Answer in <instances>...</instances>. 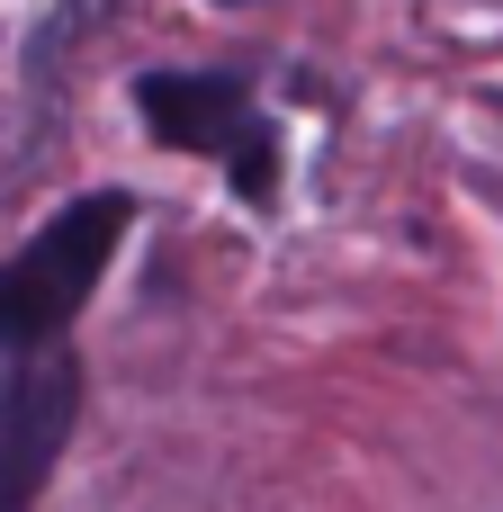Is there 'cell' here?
<instances>
[{"label": "cell", "mask_w": 503, "mask_h": 512, "mask_svg": "<svg viewBox=\"0 0 503 512\" xmlns=\"http://www.w3.org/2000/svg\"><path fill=\"white\" fill-rule=\"evenodd\" d=\"M135 225V198L126 189H90L72 207H54L18 261H0V351H54L72 333V315L90 306V288L108 279L117 243Z\"/></svg>", "instance_id": "1"}, {"label": "cell", "mask_w": 503, "mask_h": 512, "mask_svg": "<svg viewBox=\"0 0 503 512\" xmlns=\"http://www.w3.org/2000/svg\"><path fill=\"white\" fill-rule=\"evenodd\" d=\"M72 423H81V360L72 351H27L0 387V512H36Z\"/></svg>", "instance_id": "2"}, {"label": "cell", "mask_w": 503, "mask_h": 512, "mask_svg": "<svg viewBox=\"0 0 503 512\" xmlns=\"http://www.w3.org/2000/svg\"><path fill=\"white\" fill-rule=\"evenodd\" d=\"M135 108H144V126L171 153H234L261 126L252 81H234V72H144L135 81Z\"/></svg>", "instance_id": "3"}, {"label": "cell", "mask_w": 503, "mask_h": 512, "mask_svg": "<svg viewBox=\"0 0 503 512\" xmlns=\"http://www.w3.org/2000/svg\"><path fill=\"white\" fill-rule=\"evenodd\" d=\"M225 162H234V189H243L252 207H261V198L279 189V135H270V126H252V135H243V144H234Z\"/></svg>", "instance_id": "4"}]
</instances>
